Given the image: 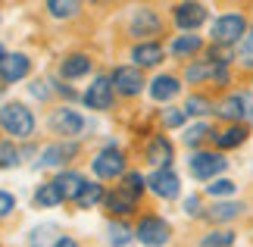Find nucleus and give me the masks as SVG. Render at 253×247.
Wrapping results in <instances>:
<instances>
[{
  "mask_svg": "<svg viewBox=\"0 0 253 247\" xmlns=\"http://www.w3.org/2000/svg\"><path fill=\"white\" fill-rule=\"evenodd\" d=\"M0 128L9 138H28L35 132V116L25 103H3V110H0Z\"/></svg>",
  "mask_w": 253,
  "mask_h": 247,
  "instance_id": "nucleus-1",
  "label": "nucleus"
},
{
  "mask_svg": "<svg viewBox=\"0 0 253 247\" xmlns=\"http://www.w3.org/2000/svg\"><path fill=\"white\" fill-rule=\"evenodd\" d=\"M247 32H250V28H247L244 16H241V13H225V16H219L216 22H212V44H219V47L241 44Z\"/></svg>",
  "mask_w": 253,
  "mask_h": 247,
  "instance_id": "nucleus-2",
  "label": "nucleus"
},
{
  "mask_svg": "<svg viewBox=\"0 0 253 247\" xmlns=\"http://www.w3.org/2000/svg\"><path fill=\"white\" fill-rule=\"evenodd\" d=\"M134 238H138L144 247H163L172 238V225L163 219V216H144L134 229Z\"/></svg>",
  "mask_w": 253,
  "mask_h": 247,
  "instance_id": "nucleus-3",
  "label": "nucleus"
},
{
  "mask_svg": "<svg viewBox=\"0 0 253 247\" xmlns=\"http://www.w3.org/2000/svg\"><path fill=\"white\" fill-rule=\"evenodd\" d=\"M91 169H94L97 179H106V182L125 179V153L119 150V147H106V150H100L94 156Z\"/></svg>",
  "mask_w": 253,
  "mask_h": 247,
  "instance_id": "nucleus-4",
  "label": "nucleus"
},
{
  "mask_svg": "<svg viewBox=\"0 0 253 247\" xmlns=\"http://www.w3.org/2000/svg\"><path fill=\"white\" fill-rule=\"evenodd\" d=\"M228 166V160L222 153H194L191 160H188V169H191V175L194 179H200V182H216V175L222 172Z\"/></svg>",
  "mask_w": 253,
  "mask_h": 247,
  "instance_id": "nucleus-5",
  "label": "nucleus"
},
{
  "mask_svg": "<svg viewBox=\"0 0 253 247\" xmlns=\"http://www.w3.org/2000/svg\"><path fill=\"white\" fill-rule=\"evenodd\" d=\"M113 82L106 75L100 78H94V85H87V91H84V103H87V110H110L113 106Z\"/></svg>",
  "mask_w": 253,
  "mask_h": 247,
  "instance_id": "nucleus-6",
  "label": "nucleus"
},
{
  "mask_svg": "<svg viewBox=\"0 0 253 247\" xmlns=\"http://www.w3.org/2000/svg\"><path fill=\"white\" fill-rule=\"evenodd\" d=\"M113 88H116L119 94H125V97L141 94V88H144L141 69H138V66H119V69L113 72Z\"/></svg>",
  "mask_w": 253,
  "mask_h": 247,
  "instance_id": "nucleus-7",
  "label": "nucleus"
},
{
  "mask_svg": "<svg viewBox=\"0 0 253 247\" xmlns=\"http://www.w3.org/2000/svg\"><path fill=\"white\" fill-rule=\"evenodd\" d=\"M50 128H53V135H63V138H75V135H82V128H84V119L75 110H53L50 116Z\"/></svg>",
  "mask_w": 253,
  "mask_h": 247,
  "instance_id": "nucleus-8",
  "label": "nucleus"
},
{
  "mask_svg": "<svg viewBox=\"0 0 253 247\" xmlns=\"http://www.w3.org/2000/svg\"><path fill=\"white\" fill-rule=\"evenodd\" d=\"M147 185H150V191L157 194V197H163V200L178 197V175H175L172 169H157L147 179Z\"/></svg>",
  "mask_w": 253,
  "mask_h": 247,
  "instance_id": "nucleus-9",
  "label": "nucleus"
},
{
  "mask_svg": "<svg viewBox=\"0 0 253 247\" xmlns=\"http://www.w3.org/2000/svg\"><path fill=\"white\" fill-rule=\"evenodd\" d=\"M175 22L184 32H194V28H200L207 22V6L203 3H178L175 6Z\"/></svg>",
  "mask_w": 253,
  "mask_h": 247,
  "instance_id": "nucleus-10",
  "label": "nucleus"
},
{
  "mask_svg": "<svg viewBox=\"0 0 253 247\" xmlns=\"http://www.w3.org/2000/svg\"><path fill=\"white\" fill-rule=\"evenodd\" d=\"M28 69H32V63H28L25 53H6V60L0 63V82L13 85V82L28 75Z\"/></svg>",
  "mask_w": 253,
  "mask_h": 247,
  "instance_id": "nucleus-11",
  "label": "nucleus"
},
{
  "mask_svg": "<svg viewBox=\"0 0 253 247\" xmlns=\"http://www.w3.org/2000/svg\"><path fill=\"white\" fill-rule=\"evenodd\" d=\"M53 185H56V191L63 194V200H79L87 182H84V175H82V172L66 169V172H60V175L53 179Z\"/></svg>",
  "mask_w": 253,
  "mask_h": 247,
  "instance_id": "nucleus-12",
  "label": "nucleus"
},
{
  "mask_svg": "<svg viewBox=\"0 0 253 247\" xmlns=\"http://www.w3.org/2000/svg\"><path fill=\"white\" fill-rule=\"evenodd\" d=\"M147 163H153L157 169H169V163H172V141L169 138H153L147 147Z\"/></svg>",
  "mask_w": 253,
  "mask_h": 247,
  "instance_id": "nucleus-13",
  "label": "nucleus"
},
{
  "mask_svg": "<svg viewBox=\"0 0 253 247\" xmlns=\"http://www.w3.org/2000/svg\"><path fill=\"white\" fill-rule=\"evenodd\" d=\"M106 210L110 213H116V216H128V213H134V206H138V197H131L128 191H122V188H116L113 194H106Z\"/></svg>",
  "mask_w": 253,
  "mask_h": 247,
  "instance_id": "nucleus-14",
  "label": "nucleus"
},
{
  "mask_svg": "<svg viewBox=\"0 0 253 247\" xmlns=\"http://www.w3.org/2000/svg\"><path fill=\"white\" fill-rule=\"evenodd\" d=\"M160 28H163V22H160V16L153 13V9H138L134 13V19H131V32L134 35H160Z\"/></svg>",
  "mask_w": 253,
  "mask_h": 247,
  "instance_id": "nucleus-15",
  "label": "nucleus"
},
{
  "mask_svg": "<svg viewBox=\"0 0 253 247\" xmlns=\"http://www.w3.org/2000/svg\"><path fill=\"white\" fill-rule=\"evenodd\" d=\"M178 91H181V85H178V78H175V75H157L150 82V97H153V100H160V103L163 100H172Z\"/></svg>",
  "mask_w": 253,
  "mask_h": 247,
  "instance_id": "nucleus-16",
  "label": "nucleus"
},
{
  "mask_svg": "<svg viewBox=\"0 0 253 247\" xmlns=\"http://www.w3.org/2000/svg\"><path fill=\"white\" fill-rule=\"evenodd\" d=\"M87 72H91V56H87V53H72V56H66L63 66H60L63 78H82Z\"/></svg>",
  "mask_w": 253,
  "mask_h": 247,
  "instance_id": "nucleus-17",
  "label": "nucleus"
},
{
  "mask_svg": "<svg viewBox=\"0 0 253 247\" xmlns=\"http://www.w3.org/2000/svg\"><path fill=\"white\" fill-rule=\"evenodd\" d=\"M247 125H228L225 132H216V147L219 150H231V147H241L247 141Z\"/></svg>",
  "mask_w": 253,
  "mask_h": 247,
  "instance_id": "nucleus-18",
  "label": "nucleus"
},
{
  "mask_svg": "<svg viewBox=\"0 0 253 247\" xmlns=\"http://www.w3.org/2000/svg\"><path fill=\"white\" fill-rule=\"evenodd\" d=\"M131 60H134V66H157L160 60H163V47L160 44H153V41H147V44H138L131 50Z\"/></svg>",
  "mask_w": 253,
  "mask_h": 247,
  "instance_id": "nucleus-19",
  "label": "nucleus"
},
{
  "mask_svg": "<svg viewBox=\"0 0 253 247\" xmlns=\"http://www.w3.org/2000/svg\"><path fill=\"white\" fill-rule=\"evenodd\" d=\"M216 113L222 116V119H231L238 125V119H244V94H231V97H225L219 106H216Z\"/></svg>",
  "mask_w": 253,
  "mask_h": 247,
  "instance_id": "nucleus-20",
  "label": "nucleus"
},
{
  "mask_svg": "<svg viewBox=\"0 0 253 247\" xmlns=\"http://www.w3.org/2000/svg\"><path fill=\"white\" fill-rule=\"evenodd\" d=\"M75 153H79V147H75V144H50L41 153V166H60V163H66Z\"/></svg>",
  "mask_w": 253,
  "mask_h": 247,
  "instance_id": "nucleus-21",
  "label": "nucleus"
},
{
  "mask_svg": "<svg viewBox=\"0 0 253 247\" xmlns=\"http://www.w3.org/2000/svg\"><path fill=\"white\" fill-rule=\"evenodd\" d=\"M216 72H219V66L212 63V60H197V63L188 66L184 78H188L191 85H197V82H203V78H216Z\"/></svg>",
  "mask_w": 253,
  "mask_h": 247,
  "instance_id": "nucleus-22",
  "label": "nucleus"
},
{
  "mask_svg": "<svg viewBox=\"0 0 253 247\" xmlns=\"http://www.w3.org/2000/svg\"><path fill=\"white\" fill-rule=\"evenodd\" d=\"M241 213H244V203H212L207 216L212 222H225V219H238Z\"/></svg>",
  "mask_w": 253,
  "mask_h": 247,
  "instance_id": "nucleus-23",
  "label": "nucleus"
},
{
  "mask_svg": "<svg viewBox=\"0 0 253 247\" xmlns=\"http://www.w3.org/2000/svg\"><path fill=\"white\" fill-rule=\"evenodd\" d=\"M35 203H38V206H56V203H63V194L56 191L53 182H44V185L35 191Z\"/></svg>",
  "mask_w": 253,
  "mask_h": 247,
  "instance_id": "nucleus-24",
  "label": "nucleus"
},
{
  "mask_svg": "<svg viewBox=\"0 0 253 247\" xmlns=\"http://www.w3.org/2000/svg\"><path fill=\"white\" fill-rule=\"evenodd\" d=\"M197 50H200V38H197V35H181L178 41L172 44V53L178 56V60H184V56H194Z\"/></svg>",
  "mask_w": 253,
  "mask_h": 247,
  "instance_id": "nucleus-25",
  "label": "nucleus"
},
{
  "mask_svg": "<svg viewBox=\"0 0 253 247\" xmlns=\"http://www.w3.org/2000/svg\"><path fill=\"white\" fill-rule=\"evenodd\" d=\"M100 200H106V197H103V188L97 185V182H87V185H84V191H82V197H79L75 203H79L82 210H91V206H97Z\"/></svg>",
  "mask_w": 253,
  "mask_h": 247,
  "instance_id": "nucleus-26",
  "label": "nucleus"
},
{
  "mask_svg": "<svg viewBox=\"0 0 253 247\" xmlns=\"http://www.w3.org/2000/svg\"><path fill=\"white\" fill-rule=\"evenodd\" d=\"M122 191H128L131 197H141L144 194V188H147V179H144L141 172H125V179H122Z\"/></svg>",
  "mask_w": 253,
  "mask_h": 247,
  "instance_id": "nucleus-27",
  "label": "nucleus"
},
{
  "mask_svg": "<svg viewBox=\"0 0 253 247\" xmlns=\"http://www.w3.org/2000/svg\"><path fill=\"white\" fill-rule=\"evenodd\" d=\"M47 9H50V16H56V19H69V16H75L79 13V3H75V0H50V3H47Z\"/></svg>",
  "mask_w": 253,
  "mask_h": 247,
  "instance_id": "nucleus-28",
  "label": "nucleus"
},
{
  "mask_svg": "<svg viewBox=\"0 0 253 247\" xmlns=\"http://www.w3.org/2000/svg\"><path fill=\"white\" fill-rule=\"evenodd\" d=\"M181 110L188 113V116H207V113L212 110V103L207 100V97H200V94H191V97H188V103H184Z\"/></svg>",
  "mask_w": 253,
  "mask_h": 247,
  "instance_id": "nucleus-29",
  "label": "nucleus"
},
{
  "mask_svg": "<svg viewBox=\"0 0 253 247\" xmlns=\"http://www.w3.org/2000/svg\"><path fill=\"white\" fill-rule=\"evenodd\" d=\"M131 238H134V232L128 229V225H122V222H113L110 225V244L113 247H125Z\"/></svg>",
  "mask_w": 253,
  "mask_h": 247,
  "instance_id": "nucleus-30",
  "label": "nucleus"
},
{
  "mask_svg": "<svg viewBox=\"0 0 253 247\" xmlns=\"http://www.w3.org/2000/svg\"><path fill=\"white\" fill-rule=\"evenodd\" d=\"M60 232L56 225H38V229L32 232V247H47V244H56L53 235Z\"/></svg>",
  "mask_w": 253,
  "mask_h": 247,
  "instance_id": "nucleus-31",
  "label": "nucleus"
},
{
  "mask_svg": "<svg viewBox=\"0 0 253 247\" xmlns=\"http://www.w3.org/2000/svg\"><path fill=\"white\" fill-rule=\"evenodd\" d=\"M207 135H216V132H212V128H210L207 122H197V125H191L188 132H184V144L197 147V144H200V141H203V138H207Z\"/></svg>",
  "mask_w": 253,
  "mask_h": 247,
  "instance_id": "nucleus-32",
  "label": "nucleus"
},
{
  "mask_svg": "<svg viewBox=\"0 0 253 247\" xmlns=\"http://www.w3.org/2000/svg\"><path fill=\"white\" fill-rule=\"evenodd\" d=\"M235 244V235L231 232H210L203 238V247H231Z\"/></svg>",
  "mask_w": 253,
  "mask_h": 247,
  "instance_id": "nucleus-33",
  "label": "nucleus"
},
{
  "mask_svg": "<svg viewBox=\"0 0 253 247\" xmlns=\"http://www.w3.org/2000/svg\"><path fill=\"white\" fill-rule=\"evenodd\" d=\"M238 60L244 66H253V28L244 35V41L238 44Z\"/></svg>",
  "mask_w": 253,
  "mask_h": 247,
  "instance_id": "nucleus-34",
  "label": "nucleus"
},
{
  "mask_svg": "<svg viewBox=\"0 0 253 247\" xmlns=\"http://www.w3.org/2000/svg\"><path fill=\"white\" fill-rule=\"evenodd\" d=\"M16 163H19V150L13 147V141H3L0 144V166L9 169V166H16Z\"/></svg>",
  "mask_w": 253,
  "mask_h": 247,
  "instance_id": "nucleus-35",
  "label": "nucleus"
},
{
  "mask_svg": "<svg viewBox=\"0 0 253 247\" xmlns=\"http://www.w3.org/2000/svg\"><path fill=\"white\" fill-rule=\"evenodd\" d=\"M207 194H210V197H225V194H235V182H228V179H216L212 185H207Z\"/></svg>",
  "mask_w": 253,
  "mask_h": 247,
  "instance_id": "nucleus-36",
  "label": "nucleus"
},
{
  "mask_svg": "<svg viewBox=\"0 0 253 247\" xmlns=\"http://www.w3.org/2000/svg\"><path fill=\"white\" fill-rule=\"evenodd\" d=\"M184 119H188V113H184V110H175V106L163 110V125H169V128H178Z\"/></svg>",
  "mask_w": 253,
  "mask_h": 247,
  "instance_id": "nucleus-37",
  "label": "nucleus"
},
{
  "mask_svg": "<svg viewBox=\"0 0 253 247\" xmlns=\"http://www.w3.org/2000/svg\"><path fill=\"white\" fill-rule=\"evenodd\" d=\"M16 210V197L9 194V191H0V219H3V216H9Z\"/></svg>",
  "mask_w": 253,
  "mask_h": 247,
  "instance_id": "nucleus-38",
  "label": "nucleus"
},
{
  "mask_svg": "<svg viewBox=\"0 0 253 247\" xmlns=\"http://www.w3.org/2000/svg\"><path fill=\"white\" fill-rule=\"evenodd\" d=\"M184 213L200 216V200H197V197H188V200H184Z\"/></svg>",
  "mask_w": 253,
  "mask_h": 247,
  "instance_id": "nucleus-39",
  "label": "nucleus"
},
{
  "mask_svg": "<svg viewBox=\"0 0 253 247\" xmlns=\"http://www.w3.org/2000/svg\"><path fill=\"white\" fill-rule=\"evenodd\" d=\"M244 113L247 119H253V94H244Z\"/></svg>",
  "mask_w": 253,
  "mask_h": 247,
  "instance_id": "nucleus-40",
  "label": "nucleus"
},
{
  "mask_svg": "<svg viewBox=\"0 0 253 247\" xmlns=\"http://www.w3.org/2000/svg\"><path fill=\"white\" fill-rule=\"evenodd\" d=\"M53 247H79V244H75L72 238H66V235H63V238H56V244Z\"/></svg>",
  "mask_w": 253,
  "mask_h": 247,
  "instance_id": "nucleus-41",
  "label": "nucleus"
},
{
  "mask_svg": "<svg viewBox=\"0 0 253 247\" xmlns=\"http://www.w3.org/2000/svg\"><path fill=\"white\" fill-rule=\"evenodd\" d=\"M6 60V50H3V44H0V63H3Z\"/></svg>",
  "mask_w": 253,
  "mask_h": 247,
  "instance_id": "nucleus-42",
  "label": "nucleus"
}]
</instances>
